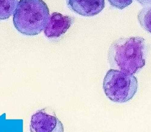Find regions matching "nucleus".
<instances>
[{
	"instance_id": "obj_8",
	"label": "nucleus",
	"mask_w": 151,
	"mask_h": 132,
	"mask_svg": "<svg viewBox=\"0 0 151 132\" xmlns=\"http://www.w3.org/2000/svg\"><path fill=\"white\" fill-rule=\"evenodd\" d=\"M140 26L146 31L151 33V4L145 6L137 15Z\"/></svg>"
},
{
	"instance_id": "obj_2",
	"label": "nucleus",
	"mask_w": 151,
	"mask_h": 132,
	"mask_svg": "<svg viewBox=\"0 0 151 132\" xmlns=\"http://www.w3.org/2000/svg\"><path fill=\"white\" fill-rule=\"evenodd\" d=\"M50 11L43 0H20L13 14V23L21 34L34 36L44 29Z\"/></svg>"
},
{
	"instance_id": "obj_4",
	"label": "nucleus",
	"mask_w": 151,
	"mask_h": 132,
	"mask_svg": "<svg viewBox=\"0 0 151 132\" xmlns=\"http://www.w3.org/2000/svg\"><path fill=\"white\" fill-rule=\"evenodd\" d=\"M29 130L30 132H64V127L52 110L44 108L32 114Z\"/></svg>"
},
{
	"instance_id": "obj_9",
	"label": "nucleus",
	"mask_w": 151,
	"mask_h": 132,
	"mask_svg": "<svg viewBox=\"0 0 151 132\" xmlns=\"http://www.w3.org/2000/svg\"><path fill=\"white\" fill-rule=\"evenodd\" d=\"M108 1L111 6L120 9H123L132 2V0H108Z\"/></svg>"
},
{
	"instance_id": "obj_6",
	"label": "nucleus",
	"mask_w": 151,
	"mask_h": 132,
	"mask_svg": "<svg viewBox=\"0 0 151 132\" xmlns=\"http://www.w3.org/2000/svg\"><path fill=\"white\" fill-rule=\"evenodd\" d=\"M104 0H67L68 8L84 16H91L100 13L104 7Z\"/></svg>"
},
{
	"instance_id": "obj_1",
	"label": "nucleus",
	"mask_w": 151,
	"mask_h": 132,
	"mask_svg": "<svg viewBox=\"0 0 151 132\" xmlns=\"http://www.w3.org/2000/svg\"><path fill=\"white\" fill-rule=\"evenodd\" d=\"M147 51V43L142 37L120 38L110 45L108 61L111 69L134 74L145 66Z\"/></svg>"
},
{
	"instance_id": "obj_10",
	"label": "nucleus",
	"mask_w": 151,
	"mask_h": 132,
	"mask_svg": "<svg viewBox=\"0 0 151 132\" xmlns=\"http://www.w3.org/2000/svg\"><path fill=\"white\" fill-rule=\"evenodd\" d=\"M142 6H146L151 4V0H136Z\"/></svg>"
},
{
	"instance_id": "obj_5",
	"label": "nucleus",
	"mask_w": 151,
	"mask_h": 132,
	"mask_svg": "<svg viewBox=\"0 0 151 132\" xmlns=\"http://www.w3.org/2000/svg\"><path fill=\"white\" fill-rule=\"evenodd\" d=\"M74 22V18L63 15L58 12H53L49 17L44 29L45 37L49 39L60 38L69 29Z\"/></svg>"
},
{
	"instance_id": "obj_7",
	"label": "nucleus",
	"mask_w": 151,
	"mask_h": 132,
	"mask_svg": "<svg viewBox=\"0 0 151 132\" xmlns=\"http://www.w3.org/2000/svg\"><path fill=\"white\" fill-rule=\"evenodd\" d=\"M18 0H0V20L8 19L15 12Z\"/></svg>"
},
{
	"instance_id": "obj_3",
	"label": "nucleus",
	"mask_w": 151,
	"mask_h": 132,
	"mask_svg": "<svg viewBox=\"0 0 151 132\" xmlns=\"http://www.w3.org/2000/svg\"><path fill=\"white\" fill-rule=\"evenodd\" d=\"M137 88V80L134 74L114 69L107 72L103 82L106 95L114 103H123L130 100Z\"/></svg>"
}]
</instances>
